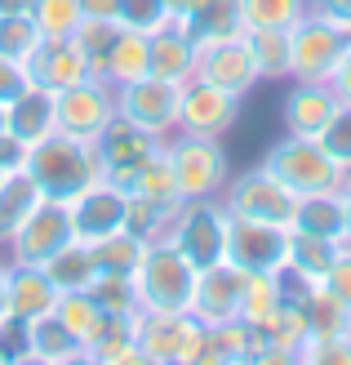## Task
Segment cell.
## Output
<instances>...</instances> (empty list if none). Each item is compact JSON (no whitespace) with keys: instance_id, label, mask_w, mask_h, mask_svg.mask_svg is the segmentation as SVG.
<instances>
[{"instance_id":"43","label":"cell","mask_w":351,"mask_h":365,"mask_svg":"<svg viewBox=\"0 0 351 365\" xmlns=\"http://www.w3.org/2000/svg\"><path fill=\"white\" fill-rule=\"evenodd\" d=\"M116 23L134 27V31H160L164 23H174V14L164 0H116Z\"/></svg>"},{"instance_id":"16","label":"cell","mask_w":351,"mask_h":365,"mask_svg":"<svg viewBox=\"0 0 351 365\" xmlns=\"http://www.w3.org/2000/svg\"><path fill=\"white\" fill-rule=\"evenodd\" d=\"M23 67H27V81L49 89V94H58V89H67V85H76V81L89 76V58L80 53L76 36H45Z\"/></svg>"},{"instance_id":"19","label":"cell","mask_w":351,"mask_h":365,"mask_svg":"<svg viewBox=\"0 0 351 365\" xmlns=\"http://www.w3.org/2000/svg\"><path fill=\"white\" fill-rule=\"evenodd\" d=\"M5 130L31 152L36 143H45L49 134H58V103H53L49 89L27 85L23 94H14L5 103Z\"/></svg>"},{"instance_id":"49","label":"cell","mask_w":351,"mask_h":365,"mask_svg":"<svg viewBox=\"0 0 351 365\" xmlns=\"http://www.w3.org/2000/svg\"><path fill=\"white\" fill-rule=\"evenodd\" d=\"M311 14H320V18H329L334 27L351 31V0H311Z\"/></svg>"},{"instance_id":"27","label":"cell","mask_w":351,"mask_h":365,"mask_svg":"<svg viewBox=\"0 0 351 365\" xmlns=\"http://www.w3.org/2000/svg\"><path fill=\"white\" fill-rule=\"evenodd\" d=\"M138 76H152V36L134 31V27H120L112 53H107V67H103V81L112 85H129Z\"/></svg>"},{"instance_id":"55","label":"cell","mask_w":351,"mask_h":365,"mask_svg":"<svg viewBox=\"0 0 351 365\" xmlns=\"http://www.w3.org/2000/svg\"><path fill=\"white\" fill-rule=\"evenodd\" d=\"M0 130H5V103H0Z\"/></svg>"},{"instance_id":"23","label":"cell","mask_w":351,"mask_h":365,"mask_svg":"<svg viewBox=\"0 0 351 365\" xmlns=\"http://www.w3.org/2000/svg\"><path fill=\"white\" fill-rule=\"evenodd\" d=\"M258 352H263V334H258V325L240 321V317L205 325V352H200V361L236 365V361H258Z\"/></svg>"},{"instance_id":"45","label":"cell","mask_w":351,"mask_h":365,"mask_svg":"<svg viewBox=\"0 0 351 365\" xmlns=\"http://www.w3.org/2000/svg\"><path fill=\"white\" fill-rule=\"evenodd\" d=\"M9 361H31V343H27V321L5 312L0 317V365Z\"/></svg>"},{"instance_id":"17","label":"cell","mask_w":351,"mask_h":365,"mask_svg":"<svg viewBox=\"0 0 351 365\" xmlns=\"http://www.w3.org/2000/svg\"><path fill=\"white\" fill-rule=\"evenodd\" d=\"M196 76L223 85V89H231V94H240V98H245L253 85H263V81H258V67H253V53H249L245 31L227 36V41H214V45H200Z\"/></svg>"},{"instance_id":"7","label":"cell","mask_w":351,"mask_h":365,"mask_svg":"<svg viewBox=\"0 0 351 365\" xmlns=\"http://www.w3.org/2000/svg\"><path fill=\"white\" fill-rule=\"evenodd\" d=\"M205 352V325L192 312H138V356L196 365Z\"/></svg>"},{"instance_id":"13","label":"cell","mask_w":351,"mask_h":365,"mask_svg":"<svg viewBox=\"0 0 351 365\" xmlns=\"http://www.w3.org/2000/svg\"><path fill=\"white\" fill-rule=\"evenodd\" d=\"M67 241H76V236H71L67 205H58V200H41V205L27 214V223L9 236L5 263H49Z\"/></svg>"},{"instance_id":"47","label":"cell","mask_w":351,"mask_h":365,"mask_svg":"<svg viewBox=\"0 0 351 365\" xmlns=\"http://www.w3.org/2000/svg\"><path fill=\"white\" fill-rule=\"evenodd\" d=\"M27 85H31V81H27V67L0 53V103H9L14 94H23Z\"/></svg>"},{"instance_id":"36","label":"cell","mask_w":351,"mask_h":365,"mask_svg":"<svg viewBox=\"0 0 351 365\" xmlns=\"http://www.w3.org/2000/svg\"><path fill=\"white\" fill-rule=\"evenodd\" d=\"M258 81H289V31H271V27H253L245 31Z\"/></svg>"},{"instance_id":"50","label":"cell","mask_w":351,"mask_h":365,"mask_svg":"<svg viewBox=\"0 0 351 365\" xmlns=\"http://www.w3.org/2000/svg\"><path fill=\"white\" fill-rule=\"evenodd\" d=\"M329 85H334V94H338L342 103H351V45H347V53H342V63L334 67V76H329Z\"/></svg>"},{"instance_id":"1","label":"cell","mask_w":351,"mask_h":365,"mask_svg":"<svg viewBox=\"0 0 351 365\" xmlns=\"http://www.w3.org/2000/svg\"><path fill=\"white\" fill-rule=\"evenodd\" d=\"M27 174L36 178V187L45 192V200H76L89 182L103 178V152L98 138H71V134H49L45 143H36L27 152Z\"/></svg>"},{"instance_id":"28","label":"cell","mask_w":351,"mask_h":365,"mask_svg":"<svg viewBox=\"0 0 351 365\" xmlns=\"http://www.w3.org/2000/svg\"><path fill=\"white\" fill-rule=\"evenodd\" d=\"M342 250H347L342 241H329V236H311V232H293L289 227V263L285 267H293L298 277H307V281L320 285L329 277V267L338 263Z\"/></svg>"},{"instance_id":"35","label":"cell","mask_w":351,"mask_h":365,"mask_svg":"<svg viewBox=\"0 0 351 365\" xmlns=\"http://www.w3.org/2000/svg\"><path fill=\"white\" fill-rule=\"evenodd\" d=\"M89 250H94L98 272H125V277H138V267L147 259V241H142V236H134L129 227L103 236V241H94Z\"/></svg>"},{"instance_id":"52","label":"cell","mask_w":351,"mask_h":365,"mask_svg":"<svg viewBox=\"0 0 351 365\" xmlns=\"http://www.w3.org/2000/svg\"><path fill=\"white\" fill-rule=\"evenodd\" d=\"M0 14H31V0H0Z\"/></svg>"},{"instance_id":"53","label":"cell","mask_w":351,"mask_h":365,"mask_svg":"<svg viewBox=\"0 0 351 365\" xmlns=\"http://www.w3.org/2000/svg\"><path fill=\"white\" fill-rule=\"evenodd\" d=\"M5 277H9V263H5V259H0V317H5V312H9V303H5Z\"/></svg>"},{"instance_id":"22","label":"cell","mask_w":351,"mask_h":365,"mask_svg":"<svg viewBox=\"0 0 351 365\" xmlns=\"http://www.w3.org/2000/svg\"><path fill=\"white\" fill-rule=\"evenodd\" d=\"M200 67V41L182 27V23H164L160 31H152V76L164 81H192Z\"/></svg>"},{"instance_id":"21","label":"cell","mask_w":351,"mask_h":365,"mask_svg":"<svg viewBox=\"0 0 351 365\" xmlns=\"http://www.w3.org/2000/svg\"><path fill=\"white\" fill-rule=\"evenodd\" d=\"M5 303L14 317L23 321H36L53 312L58 303V285L49 281V272L41 263H9V277H5Z\"/></svg>"},{"instance_id":"40","label":"cell","mask_w":351,"mask_h":365,"mask_svg":"<svg viewBox=\"0 0 351 365\" xmlns=\"http://www.w3.org/2000/svg\"><path fill=\"white\" fill-rule=\"evenodd\" d=\"M116 36H120V23H116V18H89V14H85V23L76 27V45H80V53L89 58V76H103L107 53H112Z\"/></svg>"},{"instance_id":"11","label":"cell","mask_w":351,"mask_h":365,"mask_svg":"<svg viewBox=\"0 0 351 365\" xmlns=\"http://www.w3.org/2000/svg\"><path fill=\"white\" fill-rule=\"evenodd\" d=\"M58 103V130L71 138H98L107 125L116 120V85L103 76H85L76 85H67L53 94Z\"/></svg>"},{"instance_id":"20","label":"cell","mask_w":351,"mask_h":365,"mask_svg":"<svg viewBox=\"0 0 351 365\" xmlns=\"http://www.w3.org/2000/svg\"><path fill=\"white\" fill-rule=\"evenodd\" d=\"M240 277L231 263H214L196 277V294H192V317L200 325H218L240 317Z\"/></svg>"},{"instance_id":"6","label":"cell","mask_w":351,"mask_h":365,"mask_svg":"<svg viewBox=\"0 0 351 365\" xmlns=\"http://www.w3.org/2000/svg\"><path fill=\"white\" fill-rule=\"evenodd\" d=\"M351 45V31L320 14H307L289 27V81H329Z\"/></svg>"},{"instance_id":"34","label":"cell","mask_w":351,"mask_h":365,"mask_svg":"<svg viewBox=\"0 0 351 365\" xmlns=\"http://www.w3.org/2000/svg\"><path fill=\"white\" fill-rule=\"evenodd\" d=\"M49 272V281L63 289H89V281L98 277V263H94V250H89L85 241H67L58 254H53L49 263H41Z\"/></svg>"},{"instance_id":"3","label":"cell","mask_w":351,"mask_h":365,"mask_svg":"<svg viewBox=\"0 0 351 365\" xmlns=\"http://www.w3.org/2000/svg\"><path fill=\"white\" fill-rule=\"evenodd\" d=\"M164 152H169L174 165V182L182 200H209L223 196L227 178H231V160L223 138H205V134H169L164 138Z\"/></svg>"},{"instance_id":"32","label":"cell","mask_w":351,"mask_h":365,"mask_svg":"<svg viewBox=\"0 0 351 365\" xmlns=\"http://www.w3.org/2000/svg\"><path fill=\"white\" fill-rule=\"evenodd\" d=\"M281 303H285L281 272H245V277H240V321L267 325Z\"/></svg>"},{"instance_id":"5","label":"cell","mask_w":351,"mask_h":365,"mask_svg":"<svg viewBox=\"0 0 351 365\" xmlns=\"http://www.w3.org/2000/svg\"><path fill=\"white\" fill-rule=\"evenodd\" d=\"M227 205L218 196L209 200H182L174 223H169V241L187 254V259L205 272L214 263H227Z\"/></svg>"},{"instance_id":"44","label":"cell","mask_w":351,"mask_h":365,"mask_svg":"<svg viewBox=\"0 0 351 365\" xmlns=\"http://www.w3.org/2000/svg\"><path fill=\"white\" fill-rule=\"evenodd\" d=\"M320 143H325V152H329V156H334L338 165L351 174V103H342V107H338V116L325 125Z\"/></svg>"},{"instance_id":"46","label":"cell","mask_w":351,"mask_h":365,"mask_svg":"<svg viewBox=\"0 0 351 365\" xmlns=\"http://www.w3.org/2000/svg\"><path fill=\"white\" fill-rule=\"evenodd\" d=\"M320 289L342 307V312H351V245L338 254V263L329 267V277L320 281Z\"/></svg>"},{"instance_id":"42","label":"cell","mask_w":351,"mask_h":365,"mask_svg":"<svg viewBox=\"0 0 351 365\" xmlns=\"http://www.w3.org/2000/svg\"><path fill=\"white\" fill-rule=\"evenodd\" d=\"M41 41L45 36H41V27H36L31 14H0V53H5V58L27 63L31 49Z\"/></svg>"},{"instance_id":"9","label":"cell","mask_w":351,"mask_h":365,"mask_svg":"<svg viewBox=\"0 0 351 365\" xmlns=\"http://www.w3.org/2000/svg\"><path fill=\"white\" fill-rule=\"evenodd\" d=\"M227 263L236 272H281L289 263V227L263 218H227Z\"/></svg>"},{"instance_id":"18","label":"cell","mask_w":351,"mask_h":365,"mask_svg":"<svg viewBox=\"0 0 351 365\" xmlns=\"http://www.w3.org/2000/svg\"><path fill=\"white\" fill-rule=\"evenodd\" d=\"M342 98L334 94L329 81H293L285 94V134L298 138H320L325 125L338 116Z\"/></svg>"},{"instance_id":"39","label":"cell","mask_w":351,"mask_h":365,"mask_svg":"<svg viewBox=\"0 0 351 365\" xmlns=\"http://www.w3.org/2000/svg\"><path fill=\"white\" fill-rule=\"evenodd\" d=\"M311 14V0H240V18L245 31L253 27H271V31H289L298 18Z\"/></svg>"},{"instance_id":"51","label":"cell","mask_w":351,"mask_h":365,"mask_svg":"<svg viewBox=\"0 0 351 365\" xmlns=\"http://www.w3.org/2000/svg\"><path fill=\"white\" fill-rule=\"evenodd\" d=\"M89 18H116V0H85Z\"/></svg>"},{"instance_id":"29","label":"cell","mask_w":351,"mask_h":365,"mask_svg":"<svg viewBox=\"0 0 351 365\" xmlns=\"http://www.w3.org/2000/svg\"><path fill=\"white\" fill-rule=\"evenodd\" d=\"M112 182V178H107ZM116 187L125 196H152V200H174V205H182L178 196V182H174V165H169V152H156L152 160H142L138 170H129L125 178H116Z\"/></svg>"},{"instance_id":"8","label":"cell","mask_w":351,"mask_h":365,"mask_svg":"<svg viewBox=\"0 0 351 365\" xmlns=\"http://www.w3.org/2000/svg\"><path fill=\"white\" fill-rule=\"evenodd\" d=\"M227 214H245V218H263V223H281L289 227L293 223V210H298V196H293L281 178L271 170H245V174H231L223 196Z\"/></svg>"},{"instance_id":"38","label":"cell","mask_w":351,"mask_h":365,"mask_svg":"<svg viewBox=\"0 0 351 365\" xmlns=\"http://www.w3.org/2000/svg\"><path fill=\"white\" fill-rule=\"evenodd\" d=\"M174 214H178V205H174V200L129 196V205H125V227L134 232V236H142L147 245H152V241H164V236H169Z\"/></svg>"},{"instance_id":"37","label":"cell","mask_w":351,"mask_h":365,"mask_svg":"<svg viewBox=\"0 0 351 365\" xmlns=\"http://www.w3.org/2000/svg\"><path fill=\"white\" fill-rule=\"evenodd\" d=\"M89 294L98 299V307L107 317H138L142 299H138V277H125V272H98L89 281Z\"/></svg>"},{"instance_id":"41","label":"cell","mask_w":351,"mask_h":365,"mask_svg":"<svg viewBox=\"0 0 351 365\" xmlns=\"http://www.w3.org/2000/svg\"><path fill=\"white\" fill-rule=\"evenodd\" d=\"M31 18L41 36H76L85 23V0H31Z\"/></svg>"},{"instance_id":"15","label":"cell","mask_w":351,"mask_h":365,"mask_svg":"<svg viewBox=\"0 0 351 365\" xmlns=\"http://www.w3.org/2000/svg\"><path fill=\"white\" fill-rule=\"evenodd\" d=\"M164 148V138L142 130V125H134L129 116L116 112V120L107 125V130L98 134V152H103V178H125L129 170H138L142 160H152L156 152Z\"/></svg>"},{"instance_id":"31","label":"cell","mask_w":351,"mask_h":365,"mask_svg":"<svg viewBox=\"0 0 351 365\" xmlns=\"http://www.w3.org/2000/svg\"><path fill=\"white\" fill-rule=\"evenodd\" d=\"M27 343H31V361H45V365H58V361H85V348L76 339H71V330L53 317H36L27 321Z\"/></svg>"},{"instance_id":"48","label":"cell","mask_w":351,"mask_h":365,"mask_svg":"<svg viewBox=\"0 0 351 365\" xmlns=\"http://www.w3.org/2000/svg\"><path fill=\"white\" fill-rule=\"evenodd\" d=\"M27 165V148L18 143L9 130H0V174H9V170H23Z\"/></svg>"},{"instance_id":"30","label":"cell","mask_w":351,"mask_h":365,"mask_svg":"<svg viewBox=\"0 0 351 365\" xmlns=\"http://www.w3.org/2000/svg\"><path fill=\"white\" fill-rule=\"evenodd\" d=\"M53 317L67 325L80 348H89V343L103 334V325H107V312L98 307V299L89 294V289H63L58 303H53Z\"/></svg>"},{"instance_id":"24","label":"cell","mask_w":351,"mask_h":365,"mask_svg":"<svg viewBox=\"0 0 351 365\" xmlns=\"http://www.w3.org/2000/svg\"><path fill=\"white\" fill-rule=\"evenodd\" d=\"M174 23H182L200 45L227 41V36L245 31V18H240V0H192Z\"/></svg>"},{"instance_id":"33","label":"cell","mask_w":351,"mask_h":365,"mask_svg":"<svg viewBox=\"0 0 351 365\" xmlns=\"http://www.w3.org/2000/svg\"><path fill=\"white\" fill-rule=\"evenodd\" d=\"M85 361H103V365L142 361L138 356V317H107L103 334L85 348Z\"/></svg>"},{"instance_id":"4","label":"cell","mask_w":351,"mask_h":365,"mask_svg":"<svg viewBox=\"0 0 351 365\" xmlns=\"http://www.w3.org/2000/svg\"><path fill=\"white\" fill-rule=\"evenodd\" d=\"M263 170H271L293 196H316V192H338L347 182V170L325 152L320 138H298L285 134L276 148L263 156Z\"/></svg>"},{"instance_id":"26","label":"cell","mask_w":351,"mask_h":365,"mask_svg":"<svg viewBox=\"0 0 351 365\" xmlns=\"http://www.w3.org/2000/svg\"><path fill=\"white\" fill-rule=\"evenodd\" d=\"M45 200V192L36 187V178L23 170H9V174H0V250L9 245V236L27 223V214L36 210Z\"/></svg>"},{"instance_id":"54","label":"cell","mask_w":351,"mask_h":365,"mask_svg":"<svg viewBox=\"0 0 351 365\" xmlns=\"http://www.w3.org/2000/svg\"><path fill=\"white\" fill-rule=\"evenodd\" d=\"M342 196H347V245H351V174L342 182Z\"/></svg>"},{"instance_id":"14","label":"cell","mask_w":351,"mask_h":365,"mask_svg":"<svg viewBox=\"0 0 351 365\" xmlns=\"http://www.w3.org/2000/svg\"><path fill=\"white\" fill-rule=\"evenodd\" d=\"M125 205H129V196L116 187V182H89V187L76 196V200H67V214H71V236L85 245H94L103 241V236H112L125 227Z\"/></svg>"},{"instance_id":"12","label":"cell","mask_w":351,"mask_h":365,"mask_svg":"<svg viewBox=\"0 0 351 365\" xmlns=\"http://www.w3.org/2000/svg\"><path fill=\"white\" fill-rule=\"evenodd\" d=\"M178 94H182L178 81L138 76V81H129V85H116V112L129 116L134 125H142V130L169 138L178 130Z\"/></svg>"},{"instance_id":"2","label":"cell","mask_w":351,"mask_h":365,"mask_svg":"<svg viewBox=\"0 0 351 365\" xmlns=\"http://www.w3.org/2000/svg\"><path fill=\"white\" fill-rule=\"evenodd\" d=\"M200 267L182 254L169 236L147 245V259L138 267V299L142 312H192Z\"/></svg>"},{"instance_id":"10","label":"cell","mask_w":351,"mask_h":365,"mask_svg":"<svg viewBox=\"0 0 351 365\" xmlns=\"http://www.w3.org/2000/svg\"><path fill=\"white\" fill-rule=\"evenodd\" d=\"M240 103H245V98L231 94V89L214 85L205 76H192V81H182V94H178V130L182 134L223 138L231 125L240 120Z\"/></svg>"},{"instance_id":"25","label":"cell","mask_w":351,"mask_h":365,"mask_svg":"<svg viewBox=\"0 0 351 365\" xmlns=\"http://www.w3.org/2000/svg\"><path fill=\"white\" fill-rule=\"evenodd\" d=\"M293 232H311V236H329V241L347 245V196L338 192H316V196H298L293 210Z\"/></svg>"}]
</instances>
